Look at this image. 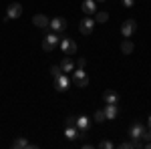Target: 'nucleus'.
<instances>
[{"label": "nucleus", "instance_id": "obj_1", "mask_svg": "<svg viewBox=\"0 0 151 149\" xmlns=\"http://www.w3.org/2000/svg\"><path fill=\"white\" fill-rule=\"evenodd\" d=\"M58 42H60V36L55 35V32H50V35L45 36V40H42V48L47 50V53H50V50H55L58 46Z\"/></svg>", "mask_w": 151, "mask_h": 149}, {"label": "nucleus", "instance_id": "obj_2", "mask_svg": "<svg viewBox=\"0 0 151 149\" xmlns=\"http://www.w3.org/2000/svg\"><path fill=\"white\" fill-rule=\"evenodd\" d=\"M58 45H60V50H63L65 55H75V53H77V42H75L73 38H67V36H65V38H60Z\"/></svg>", "mask_w": 151, "mask_h": 149}, {"label": "nucleus", "instance_id": "obj_3", "mask_svg": "<svg viewBox=\"0 0 151 149\" xmlns=\"http://www.w3.org/2000/svg\"><path fill=\"white\" fill-rule=\"evenodd\" d=\"M73 83H75V87H87L89 85V77H87V73L83 69H79V71H75L73 73Z\"/></svg>", "mask_w": 151, "mask_h": 149}, {"label": "nucleus", "instance_id": "obj_4", "mask_svg": "<svg viewBox=\"0 0 151 149\" xmlns=\"http://www.w3.org/2000/svg\"><path fill=\"white\" fill-rule=\"evenodd\" d=\"M93 28H95V20L93 18H83L81 22H79V30H81V35L85 36H89V35H93Z\"/></svg>", "mask_w": 151, "mask_h": 149}, {"label": "nucleus", "instance_id": "obj_5", "mask_svg": "<svg viewBox=\"0 0 151 149\" xmlns=\"http://www.w3.org/2000/svg\"><path fill=\"white\" fill-rule=\"evenodd\" d=\"M143 133H145V125H143L141 121H135L133 125L129 127V137L131 139H141Z\"/></svg>", "mask_w": 151, "mask_h": 149}, {"label": "nucleus", "instance_id": "obj_6", "mask_svg": "<svg viewBox=\"0 0 151 149\" xmlns=\"http://www.w3.org/2000/svg\"><path fill=\"white\" fill-rule=\"evenodd\" d=\"M20 14H22V4H18V2H12V4H8V10H6V20L18 18Z\"/></svg>", "mask_w": 151, "mask_h": 149}, {"label": "nucleus", "instance_id": "obj_7", "mask_svg": "<svg viewBox=\"0 0 151 149\" xmlns=\"http://www.w3.org/2000/svg\"><path fill=\"white\" fill-rule=\"evenodd\" d=\"M69 85H70V81H69V77H67V73L58 75L57 79H55V89H57L58 93L67 91V89H69Z\"/></svg>", "mask_w": 151, "mask_h": 149}, {"label": "nucleus", "instance_id": "obj_8", "mask_svg": "<svg viewBox=\"0 0 151 149\" xmlns=\"http://www.w3.org/2000/svg\"><path fill=\"white\" fill-rule=\"evenodd\" d=\"M135 30H137V22H135V20H131V18H129V20H125V22H123V26H121V35L125 36V38H129V36L133 35Z\"/></svg>", "mask_w": 151, "mask_h": 149}, {"label": "nucleus", "instance_id": "obj_9", "mask_svg": "<svg viewBox=\"0 0 151 149\" xmlns=\"http://www.w3.org/2000/svg\"><path fill=\"white\" fill-rule=\"evenodd\" d=\"M48 26H50L55 32H63V30L67 28V20H65V18H60V16H55V18L48 22Z\"/></svg>", "mask_w": 151, "mask_h": 149}, {"label": "nucleus", "instance_id": "obj_10", "mask_svg": "<svg viewBox=\"0 0 151 149\" xmlns=\"http://www.w3.org/2000/svg\"><path fill=\"white\" fill-rule=\"evenodd\" d=\"M79 135H81V131H79V127H77V125H67V127H65V137L69 139V141H75Z\"/></svg>", "mask_w": 151, "mask_h": 149}, {"label": "nucleus", "instance_id": "obj_11", "mask_svg": "<svg viewBox=\"0 0 151 149\" xmlns=\"http://www.w3.org/2000/svg\"><path fill=\"white\" fill-rule=\"evenodd\" d=\"M81 10L85 12V14H95V12H97V2H95V0H85L81 4Z\"/></svg>", "mask_w": 151, "mask_h": 149}, {"label": "nucleus", "instance_id": "obj_12", "mask_svg": "<svg viewBox=\"0 0 151 149\" xmlns=\"http://www.w3.org/2000/svg\"><path fill=\"white\" fill-rule=\"evenodd\" d=\"M77 127H79V131H89V127H91V119L85 117V115L77 117Z\"/></svg>", "mask_w": 151, "mask_h": 149}, {"label": "nucleus", "instance_id": "obj_13", "mask_svg": "<svg viewBox=\"0 0 151 149\" xmlns=\"http://www.w3.org/2000/svg\"><path fill=\"white\" fill-rule=\"evenodd\" d=\"M103 111H105V117H107L109 121H113L117 117V113H119V111H117V105H113V103H107V107H105Z\"/></svg>", "mask_w": 151, "mask_h": 149}, {"label": "nucleus", "instance_id": "obj_14", "mask_svg": "<svg viewBox=\"0 0 151 149\" xmlns=\"http://www.w3.org/2000/svg\"><path fill=\"white\" fill-rule=\"evenodd\" d=\"M32 22H35L36 26H38V28H48V22H50V20H48L45 14H35Z\"/></svg>", "mask_w": 151, "mask_h": 149}, {"label": "nucleus", "instance_id": "obj_15", "mask_svg": "<svg viewBox=\"0 0 151 149\" xmlns=\"http://www.w3.org/2000/svg\"><path fill=\"white\" fill-rule=\"evenodd\" d=\"M12 147L14 149H28V147H36V145H32V143H28L24 137H18L12 141Z\"/></svg>", "mask_w": 151, "mask_h": 149}, {"label": "nucleus", "instance_id": "obj_16", "mask_svg": "<svg viewBox=\"0 0 151 149\" xmlns=\"http://www.w3.org/2000/svg\"><path fill=\"white\" fill-rule=\"evenodd\" d=\"M103 99H105V103H113V105L119 103V95H117L115 91H111V89L103 93Z\"/></svg>", "mask_w": 151, "mask_h": 149}, {"label": "nucleus", "instance_id": "obj_17", "mask_svg": "<svg viewBox=\"0 0 151 149\" xmlns=\"http://www.w3.org/2000/svg\"><path fill=\"white\" fill-rule=\"evenodd\" d=\"M58 67H60V71H63V73H70V71L75 69V63H73V58L65 57V58H63V63H60Z\"/></svg>", "mask_w": 151, "mask_h": 149}, {"label": "nucleus", "instance_id": "obj_18", "mask_svg": "<svg viewBox=\"0 0 151 149\" xmlns=\"http://www.w3.org/2000/svg\"><path fill=\"white\" fill-rule=\"evenodd\" d=\"M121 53H123V55H131V53H133V42H131L129 38H125V40L121 42Z\"/></svg>", "mask_w": 151, "mask_h": 149}, {"label": "nucleus", "instance_id": "obj_19", "mask_svg": "<svg viewBox=\"0 0 151 149\" xmlns=\"http://www.w3.org/2000/svg\"><path fill=\"white\" fill-rule=\"evenodd\" d=\"M93 119L97 121V123H103V121H107V117H105V111H103V109H99V111H95Z\"/></svg>", "mask_w": 151, "mask_h": 149}, {"label": "nucleus", "instance_id": "obj_20", "mask_svg": "<svg viewBox=\"0 0 151 149\" xmlns=\"http://www.w3.org/2000/svg\"><path fill=\"white\" fill-rule=\"evenodd\" d=\"M107 20H109V14H107V12H97V20H95V22L103 24V22H107Z\"/></svg>", "mask_w": 151, "mask_h": 149}, {"label": "nucleus", "instance_id": "obj_21", "mask_svg": "<svg viewBox=\"0 0 151 149\" xmlns=\"http://www.w3.org/2000/svg\"><path fill=\"white\" fill-rule=\"evenodd\" d=\"M58 75H63V71H60V67H50V77H52V79H57Z\"/></svg>", "mask_w": 151, "mask_h": 149}, {"label": "nucleus", "instance_id": "obj_22", "mask_svg": "<svg viewBox=\"0 0 151 149\" xmlns=\"http://www.w3.org/2000/svg\"><path fill=\"white\" fill-rule=\"evenodd\" d=\"M99 147H101V149H113L115 145H113V141H107V139H105V141L99 143Z\"/></svg>", "mask_w": 151, "mask_h": 149}, {"label": "nucleus", "instance_id": "obj_23", "mask_svg": "<svg viewBox=\"0 0 151 149\" xmlns=\"http://www.w3.org/2000/svg\"><path fill=\"white\" fill-rule=\"evenodd\" d=\"M67 125H77V117H67L65 119V127Z\"/></svg>", "mask_w": 151, "mask_h": 149}, {"label": "nucleus", "instance_id": "obj_24", "mask_svg": "<svg viewBox=\"0 0 151 149\" xmlns=\"http://www.w3.org/2000/svg\"><path fill=\"white\" fill-rule=\"evenodd\" d=\"M119 147H121V149H129V147H133V143H131V141H123Z\"/></svg>", "mask_w": 151, "mask_h": 149}, {"label": "nucleus", "instance_id": "obj_25", "mask_svg": "<svg viewBox=\"0 0 151 149\" xmlns=\"http://www.w3.org/2000/svg\"><path fill=\"white\" fill-rule=\"evenodd\" d=\"M135 4V0H123V6H127V8H131Z\"/></svg>", "mask_w": 151, "mask_h": 149}, {"label": "nucleus", "instance_id": "obj_26", "mask_svg": "<svg viewBox=\"0 0 151 149\" xmlns=\"http://www.w3.org/2000/svg\"><path fill=\"white\" fill-rule=\"evenodd\" d=\"M85 65H87V60H85V58H79V60H77V67H79V69H83Z\"/></svg>", "mask_w": 151, "mask_h": 149}, {"label": "nucleus", "instance_id": "obj_27", "mask_svg": "<svg viewBox=\"0 0 151 149\" xmlns=\"http://www.w3.org/2000/svg\"><path fill=\"white\" fill-rule=\"evenodd\" d=\"M95 2H107V0H95Z\"/></svg>", "mask_w": 151, "mask_h": 149}, {"label": "nucleus", "instance_id": "obj_28", "mask_svg": "<svg viewBox=\"0 0 151 149\" xmlns=\"http://www.w3.org/2000/svg\"><path fill=\"white\" fill-rule=\"evenodd\" d=\"M149 129H151V117H149Z\"/></svg>", "mask_w": 151, "mask_h": 149}]
</instances>
